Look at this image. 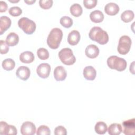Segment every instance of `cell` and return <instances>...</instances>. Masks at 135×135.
I'll list each match as a JSON object with an SVG mask.
<instances>
[{
  "label": "cell",
  "mask_w": 135,
  "mask_h": 135,
  "mask_svg": "<svg viewBox=\"0 0 135 135\" xmlns=\"http://www.w3.org/2000/svg\"><path fill=\"white\" fill-rule=\"evenodd\" d=\"M90 38L100 44L104 45L109 41V35L107 32L98 26L93 27L89 33Z\"/></svg>",
  "instance_id": "1"
},
{
  "label": "cell",
  "mask_w": 135,
  "mask_h": 135,
  "mask_svg": "<svg viewBox=\"0 0 135 135\" xmlns=\"http://www.w3.org/2000/svg\"><path fill=\"white\" fill-rule=\"evenodd\" d=\"M63 37V32L59 28H53L50 32L47 38V44L50 48L57 49Z\"/></svg>",
  "instance_id": "2"
},
{
  "label": "cell",
  "mask_w": 135,
  "mask_h": 135,
  "mask_svg": "<svg viewBox=\"0 0 135 135\" xmlns=\"http://www.w3.org/2000/svg\"><path fill=\"white\" fill-rule=\"evenodd\" d=\"M108 66L111 69H114L118 71H124L127 66V61L123 58L115 55L109 57L107 61Z\"/></svg>",
  "instance_id": "3"
},
{
  "label": "cell",
  "mask_w": 135,
  "mask_h": 135,
  "mask_svg": "<svg viewBox=\"0 0 135 135\" xmlns=\"http://www.w3.org/2000/svg\"><path fill=\"white\" fill-rule=\"evenodd\" d=\"M59 57L61 61L65 65H73L76 61L72 50L70 48H63L59 52Z\"/></svg>",
  "instance_id": "4"
},
{
  "label": "cell",
  "mask_w": 135,
  "mask_h": 135,
  "mask_svg": "<svg viewBox=\"0 0 135 135\" xmlns=\"http://www.w3.org/2000/svg\"><path fill=\"white\" fill-rule=\"evenodd\" d=\"M18 25L27 34H33L36 30V24L27 17H22L18 21Z\"/></svg>",
  "instance_id": "5"
},
{
  "label": "cell",
  "mask_w": 135,
  "mask_h": 135,
  "mask_svg": "<svg viewBox=\"0 0 135 135\" xmlns=\"http://www.w3.org/2000/svg\"><path fill=\"white\" fill-rule=\"evenodd\" d=\"M131 40L127 35H123L120 37L117 47L118 52L122 55L127 54L130 51L131 45Z\"/></svg>",
  "instance_id": "6"
},
{
  "label": "cell",
  "mask_w": 135,
  "mask_h": 135,
  "mask_svg": "<svg viewBox=\"0 0 135 135\" xmlns=\"http://www.w3.org/2000/svg\"><path fill=\"white\" fill-rule=\"evenodd\" d=\"M122 132L126 135H133L135 133V119H130L122 122Z\"/></svg>",
  "instance_id": "7"
},
{
  "label": "cell",
  "mask_w": 135,
  "mask_h": 135,
  "mask_svg": "<svg viewBox=\"0 0 135 135\" xmlns=\"http://www.w3.org/2000/svg\"><path fill=\"white\" fill-rule=\"evenodd\" d=\"M17 133V129L14 126L8 124L5 121H1L0 123V134L1 135H15Z\"/></svg>",
  "instance_id": "8"
},
{
  "label": "cell",
  "mask_w": 135,
  "mask_h": 135,
  "mask_svg": "<svg viewBox=\"0 0 135 135\" xmlns=\"http://www.w3.org/2000/svg\"><path fill=\"white\" fill-rule=\"evenodd\" d=\"M35 132L36 127L32 122H24L21 127V133L23 135H33Z\"/></svg>",
  "instance_id": "9"
},
{
  "label": "cell",
  "mask_w": 135,
  "mask_h": 135,
  "mask_svg": "<svg viewBox=\"0 0 135 135\" xmlns=\"http://www.w3.org/2000/svg\"><path fill=\"white\" fill-rule=\"evenodd\" d=\"M51 71L50 65L46 63H43L40 64L36 69L37 75L41 78L45 79L49 77Z\"/></svg>",
  "instance_id": "10"
},
{
  "label": "cell",
  "mask_w": 135,
  "mask_h": 135,
  "mask_svg": "<svg viewBox=\"0 0 135 135\" xmlns=\"http://www.w3.org/2000/svg\"><path fill=\"white\" fill-rule=\"evenodd\" d=\"M31 74L30 69L25 66H20L16 71L17 78L23 81H26L30 77Z\"/></svg>",
  "instance_id": "11"
},
{
  "label": "cell",
  "mask_w": 135,
  "mask_h": 135,
  "mask_svg": "<svg viewBox=\"0 0 135 135\" xmlns=\"http://www.w3.org/2000/svg\"><path fill=\"white\" fill-rule=\"evenodd\" d=\"M54 79L57 81H64L66 78L67 73L62 66H56L54 70Z\"/></svg>",
  "instance_id": "12"
},
{
  "label": "cell",
  "mask_w": 135,
  "mask_h": 135,
  "mask_svg": "<svg viewBox=\"0 0 135 135\" xmlns=\"http://www.w3.org/2000/svg\"><path fill=\"white\" fill-rule=\"evenodd\" d=\"M99 49L98 46L94 44L88 45L85 50V53L87 57L90 59H94L97 57L99 54Z\"/></svg>",
  "instance_id": "13"
},
{
  "label": "cell",
  "mask_w": 135,
  "mask_h": 135,
  "mask_svg": "<svg viewBox=\"0 0 135 135\" xmlns=\"http://www.w3.org/2000/svg\"><path fill=\"white\" fill-rule=\"evenodd\" d=\"M84 78L89 81H93L95 79L97 75L95 69L92 66H87L83 69Z\"/></svg>",
  "instance_id": "14"
},
{
  "label": "cell",
  "mask_w": 135,
  "mask_h": 135,
  "mask_svg": "<svg viewBox=\"0 0 135 135\" xmlns=\"http://www.w3.org/2000/svg\"><path fill=\"white\" fill-rule=\"evenodd\" d=\"M81 36L79 31L73 30L70 32L68 36V42L71 45H75L79 42Z\"/></svg>",
  "instance_id": "15"
},
{
  "label": "cell",
  "mask_w": 135,
  "mask_h": 135,
  "mask_svg": "<svg viewBox=\"0 0 135 135\" xmlns=\"http://www.w3.org/2000/svg\"><path fill=\"white\" fill-rule=\"evenodd\" d=\"M119 7L118 5L114 3H109L104 7V12L109 15L113 16L119 12Z\"/></svg>",
  "instance_id": "16"
},
{
  "label": "cell",
  "mask_w": 135,
  "mask_h": 135,
  "mask_svg": "<svg viewBox=\"0 0 135 135\" xmlns=\"http://www.w3.org/2000/svg\"><path fill=\"white\" fill-rule=\"evenodd\" d=\"M11 19L6 16H2L0 18V34L2 35L4 32L8 29L11 25Z\"/></svg>",
  "instance_id": "17"
},
{
  "label": "cell",
  "mask_w": 135,
  "mask_h": 135,
  "mask_svg": "<svg viewBox=\"0 0 135 135\" xmlns=\"http://www.w3.org/2000/svg\"><path fill=\"white\" fill-rule=\"evenodd\" d=\"M20 60L23 63H31L34 60V55L32 52L25 51L20 54Z\"/></svg>",
  "instance_id": "18"
},
{
  "label": "cell",
  "mask_w": 135,
  "mask_h": 135,
  "mask_svg": "<svg viewBox=\"0 0 135 135\" xmlns=\"http://www.w3.org/2000/svg\"><path fill=\"white\" fill-rule=\"evenodd\" d=\"M19 41L18 35L14 32L9 33L6 38V44L10 46H14L17 45Z\"/></svg>",
  "instance_id": "19"
},
{
  "label": "cell",
  "mask_w": 135,
  "mask_h": 135,
  "mask_svg": "<svg viewBox=\"0 0 135 135\" xmlns=\"http://www.w3.org/2000/svg\"><path fill=\"white\" fill-rule=\"evenodd\" d=\"M90 18L91 21L94 23H101L104 19V15L101 11L95 10L90 13Z\"/></svg>",
  "instance_id": "20"
},
{
  "label": "cell",
  "mask_w": 135,
  "mask_h": 135,
  "mask_svg": "<svg viewBox=\"0 0 135 135\" xmlns=\"http://www.w3.org/2000/svg\"><path fill=\"white\" fill-rule=\"evenodd\" d=\"M107 130L110 135H119L122 132V127L119 123H112Z\"/></svg>",
  "instance_id": "21"
},
{
  "label": "cell",
  "mask_w": 135,
  "mask_h": 135,
  "mask_svg": "<svg viewBox=\"0 0 135 135\" xmlns=\"http://www.w3.org/2000/svg\"><path fill=\"white\" fill-rule=\"evenodd\" d=\"M107 125L102 121L97 122L94 127V130L97 133L99 134H104L107 131Z\"/></svg>",
  "instance_id": "22"
},
{
  "label": "cell",
  "mask_w": 135,
  "mask_h": 135,
  "mask_svg": "<svg viewBox=\"0 0 135 135\" xmlns=\"http://www.w3.org/2000/svg\"><path fill=\"white\" fill-rule=\"evenodd\" d=\"M134 14L132 11L126 10L121 15V19L124 23H129L133 20Z\"/></svg>",
  "instance_id": "23"
},
{
  "label": "cell",
  "mask_w": 135,
  "mask_h": 135,
  "mask_svg": "<svg viewBox=\"0 0 135 135\" xmlns=\"http://www.w3.org/2000/svg\"><path fill=\"white\" fill-rule=\"evenodd\" d=\"M70 11L71 14L75 17L80 16L82 14L83 12L81 6L78 3H75L72 5L70 7Z\"/></svg>",
  "instance_id": "24"
},
{
  "label": "cell",
  "mask_w": 135,
  "mask_h": 135,
  "mask_svg": "<svg viewBox=\"0 0 135 135\" xmlns=\"http://www.w3.org/2000/svg\"><path fill=\"white\" fill-rule=\"evenodd\" d=\"M2 65L4 70L6 71H11L15 68V63L12 59H6L3 61Z\"/></svg>",
  "instance_id": "25"
},
{
  "label": "cell",
  "mask_w": 135,
  "mask_h": 135,
  "mask_svg": "<svg viewBox=\"0 0 135 135\" xmlns=\"http://www.w3.org/2000/svg\"><path fill=\"white\" fill-rule=\"evenodd\" d=\"M60 23L63 27L65 28H70L73 25V20L70 17L64 16L60 18Z\"/></svg>",
  "instance_id": "26"
},
{
  "label": "cell",
  "mask_w": 135,
  "mask_h": 135,
  "mask_svg": "<svg viewBox=\"0 0 135 135\" xmlns=\"http://www.w3.org/2000/svg\"><path fill=\"white\" fill-rule=\"evenodd\" d=\"M37 55L38 58L42 60H45L49 57V52L45 48H40L37 51Z\"/></svg>",
  "instance_id": "27"
},
{
  "label": "cell",
  "mask_w": 135,
  "mask_h": 135,
  "mask_svg": "<svg viewBox=\"0 0 135 135\" xmlns=\"http://www.w3.org/2000/svg\"><path fill=\"white\" fill-rule=\"evenodd\" d=\"M51 132L49 128L45 125L40 126L36 131L37 135H49Z\"/></svg>",
  "instance_id": "28"
},
{
  "label": "cell",
  "mask_w": 135,
  "mask_h": 135,
  "mask_svg": "<svg viewBox=\"0 0 135 135\" xmlns=\"http://www.w3.org/2000/svg\"><path fill=\"white\" fill-rule=\"evenodd\" d=\"M40 6L44 9H48L50 8L53 5V1L52 0H40Z\"/></svg>",
  "instance_id": "29"
},
{
  "label": "cell",
  "mask_w": 135,
  "mask_h": 135,
  "mask_svg": "<svg viewBox=\"0 0 135 135\" xmlns=\"http://www.w3.org/2000/svg\"><path fill=\"white\" fill-rule=\"evenodd\" d=\"M8 12L9 14L13 16H18L22 14V10L18 6H13L9 9Z\"/></svg>",
  "instance_id": "30"
},
{
  "label": "cell",
  "mask_w": 135,
  "mask_h": 135,
  "mask_svg": "<svg viewBox=\"0 0 135 135\" xmlns=\"http://www.w3.org/2000/svg\"><path fill=\"white\" fill-rule=\"evenodd\" d=\"M97 0H84L83 5L87 9H92L96 6L97 4Z\"/></svg>",
  "instance_id": "31"
},
{
  "label": "cell",
  "mask_w": 135,
  "mask_h": 135,
  "mask_svg": "<svg viewBox=\"0 0 135 135\" xmlns=\"http://www.w3.org/2000/svg\"><path fill=\"white\" fill-rule=\"evenodd\" d=\"M54 133L55 135H66L67 131L66 129L63 126H59L55 128Z\"/></svg>",
  "instance_id": "32"
},
{
  "label": "cell",
  "mask_w": 135,
  "mask_h": 135,
  "mask_svg": "<svg viewBox=\"0 0 135 135\" xmlns=\"http://www.w3.org/2000/svg\"><path fill=\"white\" fill-rule=\"evenodd\" d=\"M0 45H1V50H0L1 54H6L8 52L9 47H8V45L6 44V41H4V40H1Z\"/></svg>",
  "instance_id": "33"
},
{
  "label": "cell",
  "mask_w": 135,
  "mask_h": 135,
  "mask_svg": "<svg viewBox=\"0 0 135 135\" xmlns=\"http://www.w3.org/2000/svg\"><path fill=\"white\" fill-rule=\"evenodd\" d=\"M7 9V4L6 2L1 1L0 2V12L2 13L6 11Z\"/></svg>",
  "instance_id": "34"
},
{
  "label": "cell",
  "mask_w": 135,
  "mask_h": 135,
  "mask_svg": "<svg viewBox=\"0 0 135 135\" xmlns=\"http://www.w3.org/2000/svg\"><path fill=\"white\" fill-rule=\"evenodd\" d=\"M35 2H36L35 0H32V1H26V0H25L24 1V2L26 3L28 5H32L33 3H34Z\"/></svg>",
  "instance_id": "35"
},
{
  "label": "cell",
  "mask_w": 135,
  "mask_h": 135,
  "mask_svg": "<svg viewBox=\"0 0 135 135\" xmlns=\"http://www.w3.org/2000/svg\"><path fill=\"white\" fill-rule=\"evenodd\" d=\"M10 2H11V3H17V2H18L20 1L19 0H18V1H11V0H9V1Z\"/></svg>",
  "instance_id": "36"
}]
</instances>
